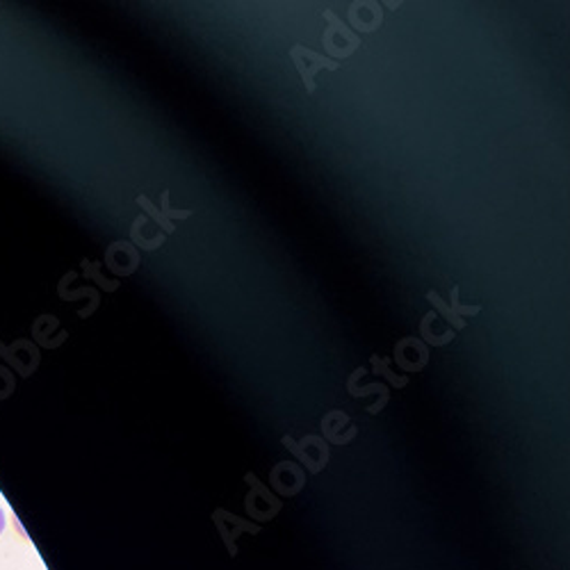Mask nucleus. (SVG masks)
<instances>
[{"mask_svg": "<svg viewBox=\"0 0 570 570\" xmlns=\"http://www.w3.org/2000/svg\"><path fill=\"white\" fill-rule=\"evenodd\" d=\"M324 21H326V30H324V49L331 58L338 60H347L352 58L358 46H361V37L341 19L334 14V10H324Z\"/></svg>", "mask_w": 570, "mask_h": 570, "instance_id": "f257e3e1", "label": "nucleus"}, {"mask_svg": "<svg viewBox=\"0 0 570 570\" xmlns=\"http://www.w3.org/2000/svg\"><path fill=\"white\" fill-rule=\"evenodd\" d=\"M291 58H293V62H295V67H297V71H299L308 94H315V78H317L320 71H336L341 67L336 60H331V58H326L322 53H315V51L306 49V46H302V43L293 46Z\"/></svg>", "mask_w": 570, "mask_h": 570, "instance_id": "f03ea898", "label": "nucleus"}, {"mask_svg": "<svg viewBox=\"0 0 570 570\" xmlns=\"http://www.w3.org/2000/svg\"><path fill=\"white\" fill-rule=\"evenodd\" d=\"M347 19L356 32L370 35V32L382 28L384 8H382V3H374V0H354V3H350Z\"/></svg>", "mask_w": 570, "mask_h": 570, "instance_id": "7ed1b4c3", "label": "nucleus"}, {"mask_svg": "<svg viewBox=\"0 0 570 570\" xmlns=\"http://www.w3.org/2000/svg\"><path fill=\"white\" fill-rule=\"evenodd\" d=\"M426 363H430V347H426L420 338L409 336L397 343L393 365H397L406 372H420L426 367Z\"/></svg>", "mask_w": 570, "mask_h": 570, "instance_id": "20e7f679", "label": "nucleus"}, {"mask_svg": "<svg viewBox=\"0 0 570 570\" xmlns=\"http://www.w3.org/2000/svg\"><path fill=\"white\" fill-rule=\"evenodd\" d=\"M420 334H422V343L424 345H434V347H443L450 345L454 341V331L452 328H443L439 326V315L434 311L426 313L420 322Z\"/></svg>", "mask_w": 570, "mask_h": 570, "instance_id": "39448f33", "label": "nucleus"}, {"mask_svg": "<svg viewBox=\"0 0 570 570\" xmlns=\"http://www.w3.org/2000/svg\"><path fill=\"white\" fill-rule=\"evenodd\" d=\"M108 265L117 272V274H132L139 265V254L132 245L128 243H117L110 247L108 254Z\"/></svg>", "mask_w": 570, "mask_h": 570, "instance_id": "423d86ee", "label": "nucleus"}, {"mask_svg": "<svg viewBox=\"0 0 570 570\" xmlns=\"http://www.w3.org/2000/svg\"><path fill=\"white\" fill-rule=\"evenodd\" d=\"M145 215L141 217H137V222L132 224V230H130V235H132V243L141 249V252H156V249H160L163 245H165V240H167V235H156V237H147V235H141V224H145Z\"/></svg>", "mask_w": 570, "mask_h": 570, "instance_id": "0eeeda50", "label": "nucleus"}, {"mask_svg": "<svg viewBox=\"0 0 570 570\" xmlns=\"http://www.w3.org/2000/svg\"><path fill=\"white\" fill-rule=\"evenodd\" d=\"M391 367H393V361H391L389 356H379V354H372V370H374V374H379V376L389 379V382H391L393 386H397V389H404V386L409 384V379H406V376H400V374H395Z\"/></svg>", "mask_w": 570, "mask_h": 570, "instance_id": "6e6552de", "label": "nucleus"}, {"mask_svg": "<svg viewBox=\"0 0 570 570\" xmlns=\"http://www.w3.org/2000/svg\"><path fill=\"white\" fill-rule=\"evenodd\" d=\"M426 302H430L432 306H434V313L436 315H443L445 317V322L450 324V328L454 326V331H463L465 328V320H461V317H456L454 313H452V308L448 306V302H443L441 299V295L439 293H426Z\"/></svg>", "mask_w": 570, "mask_h": 570, "instance_id": "1a4fd4ad", "label": "nucleus"}, {"mask_svg": "<svg viewBox=\"0 0 570 570\" xmlns=\"http://www.w3.org/2000/svg\"><path fill=\"white\" fill-rule=\"evenodd\" d=\"M137 204L145 208L147 213H149V217H154V222L165 230V233H174L176 230V226H174V222H169V219H165V215L151 204V199L149 197H145V195H139V199H137Z\"/></svg>", "mask_w": 570, "mask_h": 570, "instance_id": "9d476101", "label": "nucleus"}, {"mask_svg": "<svg viewBox=\"0 0 570 570\" xmlns=\"http://www.w3.org/2000/svg\"><path fill=\"white\" fill-rule=\"evenodd\" d=\"M448 306H450L452 313H454L456 317H461V320L474 317V315L482 313V306H465V304L459 302V285H454V288H452V293H450V304H448Z\"/></svg>", "mask_w": 570, "mask_h": 570, "instance_id": "9b49d317", "label": "nucleus"}, {"mask_svg": "<svg viewBox=\"0 0 570 570\" xmlns=\"http://www.w3.org/2000/svg\"><path fill=\"white\" fill-rule=\"evenodd\" d=\"M160 213L165 215V219H169V222H174V219H189L193 217L195 213L193 210H174L171 208V204H169V189H165L163 193V199H160Z\"/></svg>", "mask_w": 570, "mask_h": 570, "instance_id": "f8f14e48", "label": "nucleus"}, {"mask_svg": "<svg viewBox=\"0 0 570 570\" xmlns=\"http://www.w3.org/2000/svg\"><path fill=\"white\" fill-rule=\"evenodd\" d=\"M347 389H350V393H352L354 397H365V395L379 393V395L389 400V389H386L384 384H372V386H361V389H356V386H347Z\"/></svg>", "mask_w": 570, "mask_h": 570, "instance_id": "ddd939ff", "label": "nucleus"}, {"mask_svg": "<svg viewBox=\"0 0 570 570\" xmlns=\"http://www.w3.org/2000/svg\"><path fill=\"white\" fill-rule=\"evenodd\" d=\"M3 530H6V513L0 509V534H3Z\"/></svg>", "mask_w": 570, "mask_h": 570, "instance_id": "4468645a", "label": "nucleus"}]
</instances>
